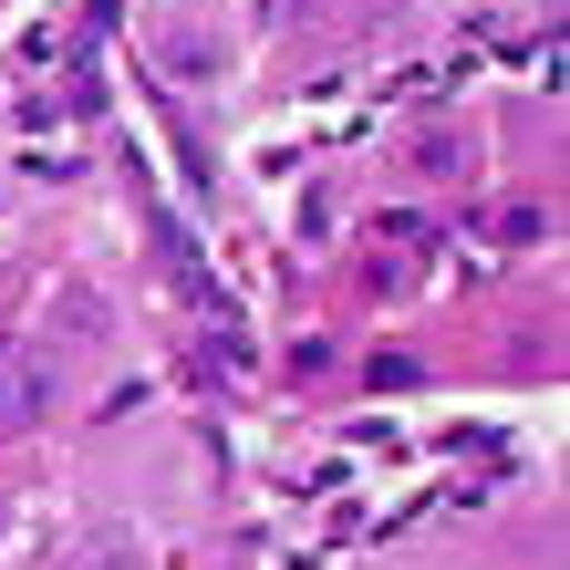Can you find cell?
<instances>
[{
	"mask_svg": "<svg viewBox=\"0 0 570 570\" xmlns=\"http://www.w3.org/2000/svg\"><path fill=\"white\" fill-rule=\"evenodd\" d=\"M498 239L529 249V239H550V208H498Z\"/></svg>",
	"mask_w": 570,
	"mask_h": 570,
	"instance_id": "cell-4",
	"label": "cell"
},
{
	"mask_svg": "<svg viewBox=\"0 0 570 570\" xmlns=\"http://www.w3.org/2000/svg\"><path fill=\"white\" fill-rule=\"evenodd\" d=\"M52 415V363L31 343H0V435H31Z\"/></svg>",
	"mask_w": 570,
	"mask_h": 570,
	"instance_id": "cell-1",
	"label": "cell"
},
{
	"mask_svg": "<svg viewBox=\"0 0 570 570\" xmlns=\"http://www.w3.org/2000/svg\"><path fill=\"white\" fill-rule=\"evenodd\" d=\"M166 73H177V83L218 73V42H197V31H166Z\"/></svg>",
	"mask_w": 570,
	"mask_h": 570,
	"instance_id": "cell-3",
	"label": "cell"
},
{
	"mask_svg": "<svg viewBox=\"0 0 570 570\" xmlns=\"http://www.w3.org/2000/svg\"><path fill=\"white\" fill-rule=\"evenodd\" d=\"M52 312H62V343H105V301L94 291H62Z\"/></svg>",
	"mask_w": 570,
	"mask_h": 570,
	"instance_id": "cell-2",
	"label": "cell"
}]
</instances>
